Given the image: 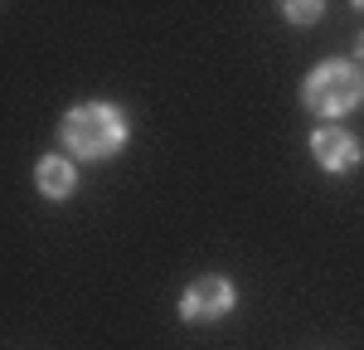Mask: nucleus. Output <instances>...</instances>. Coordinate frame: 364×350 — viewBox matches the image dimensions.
Returning a JSON list of instances; mask_svg holds the SVG:
<instances>
[{
    "instance_id": "obj_1",
    "label": "nucleus",
    "mask_w": 364,
    "mask_h": 350,
    "mask_svg": "<svg viewBox=\"0 0 364 350\" xmlns=\"http://www.w3.org/2000/svg\"><path fill=\"white\" fill-rule=\"evenodd\" d=\"M63 146L83 161H107L127 146V117L107 102H87L63 117Z\"/></svg>"
},
{
    "instance_id": "obj_2",
    "label": "nucleus",
    "mask_w": 364,
    "mask_h": 350,
    "mask_svg": "<svg viewBox=\"0 0 364 350\" xmlns=\"http://www.w3.org/2000/svg\"><path fill=\"white\" fill-rule=\"evenodd\" d=\"M301 102L321 117H340V112H355L364 102V73L355 63H321L316 73L301 88Z\"/></svg>"
},
{
    "instance_id": "obj_3",
    "label": "nucleus",
    "mask_w": 364,
    "mask_h": 350,
    "mask_svg": "<svg viewBox=\"0 0 364 350\" xmlns=\"http://www.w3.org/2000/svg\"><path fill=\"white\" fill-rule=\"evenodd\" d=\"M233 312V287L228 277H199L185 287V302H180V317L185 321H219Z\"/></svg>"
},
{
    "instance_id": "obj_4",
    "label": "nucleus",
    "mask_w": 364,
    "mask_h": 350,
    "mask_svg": "<svg viewBox=\"0 0 364 350\" xmlns=\"http://www.w3.org/2000/svg\"><path fill=\"white\" fill-rule=\"evenodd\" d=\"M311 151H316V161L326 166V171H355L360 166V142L350 137V132H340V127H321L316 137H311Z\"/></svg>"
},
{
    "instance_id": "obj_5",
    "label": "nucleus",
    "mask_w": 364,
    "mask_h": 350,
    "mask_svg": "<svg viewBox=\"0 0 364 350\" xmlns=\"http://www.w3.org/2000/svg\"><path fill=\"white\" fill-rule=\"evenodd\" d=\"M34 180H39V190H44L49 200H68L73 185H78V175H73V166H68L63 156H44V161L34 166Z\"/></svg>"
},
{
    "instance_id": "obj_6",
    "label": "nucleus",
    "mask_w": 364,
    "mask_h": 350,
    "mask_svg": "<svg viewBox=\"0 0 364 350\" xmlns=\"http://www.w3.org/2000/svg\"><path fill=\"white\" fill-rule=\"evenodd\" d=\"M287 15H296V20H321V5H287Z\"/></svg>"
}]
</instances>
